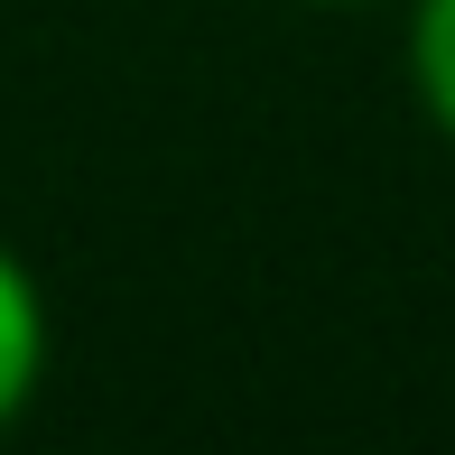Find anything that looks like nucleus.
I'll return each mask as SVG.
<instances>
[{"label":"nucleus","mask_w":455,"mask_h":455,"mask_svg":"<svg viewBox=\"0 0 455 455\" xmlns=\"http://www.w3.org/2000/svg\"><path fill=\"white\" fill-rule=\"evenodd\" d=\"M47 371H56V307L37 260L0 233V437L47 400Z\"/></svg>","instance_id":"obj_1"},{"label":"nucleus","mask_w":455,"mask_h":455,"mask_svg":"<svg viewBox=\"0 0 455 455\" xmlns=\"http://www.w3.org/2000/svg\"><path fill=\"white\" fill-rule=\"evenodd\" d=\"M400 66L419 121L455 149V0H400Z\"/></svg>","instance_id":"obj_2"},{"label":"nucleus","mask_w":455,"mask_h":455,"mask_svg":"<svg viewBox=\"0 0 455 455\" xmlns=\"http://www.w3.org/2000/svg\"><path fill=\"white\" fill-rule=\"evenodd\" d=\"M298 10H381V0H298Z\"/></svg>","instance_id":"obj_3"}]
</instances>
